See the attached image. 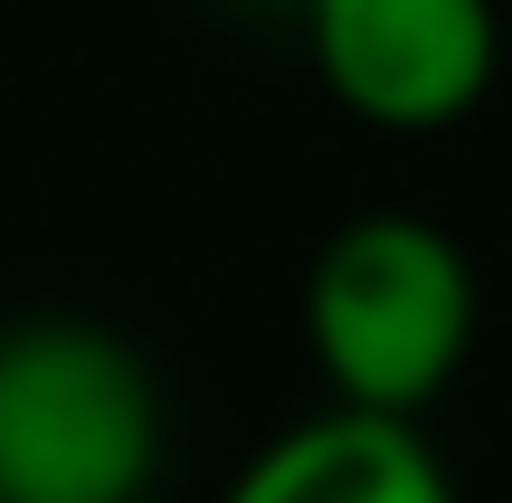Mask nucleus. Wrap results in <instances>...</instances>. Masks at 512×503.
Masks as SVG:
<instances>
[{
	"label": "nucleus",
	"instance_id": "obj_1",
	"mask_svg": "<svg viewBox=\"0 0 512 503\" xmlns=\"http://www.w3.org/2000/svg\"><path fill=\"white\" fill-rule=\"evenodd\" d=\"M304 342L332 409L427 418L475 352V266L437 219L370 209L332 228L304 276Z\"/></svg>",
	"mask_w": 512,
	"mask_h": 503
},
{
	"label": "nucleus",
	"instance_id": "obj_2",
	"mask_svg": "<svg viewBox=\"0 0 512 503\" xmlns=\"http://www.w3.org/2000/svg\"><path fill=\"white\" fill-rule=\"evenodd\" d=\"M162 475V380L86 314L0 323V503H143Z\"/></svg>",
	"mask_w": 512,
	"mask_h": 503
},
{
	"label": "nucleus",
	"instance_id": "obj_3",
	"mask_svg": "<svg viewBox=\"0 0 512 503\" xmlns=\"http://www.w3.org/2000/svg\"><path fill=\"white\" fill-rule=\"evenodd\" d=\"M304 48L332 105L370 133H446L494 86V0H304Z\"/></svg>",
	"mask_w": 512,
	"mask_h": 503
},
{
	"label": "nucleus",
	"instance_id": "obj_4",
	"mask_svg": "<svg viewBox=\"0 0 512 503\" xmlns=\"http://www.w3.org/2000/svg\"><path fill=\"white\" fill-rule=\"evenodd\" d=\"M228 503H456V475L418 418L323 409L266 437L228 485Z\"/></svg>",
	"mask_w": 512,
	"mask_h": 503
},
{
	"label": "nucleus",
	"instance_id": "obj_5",
	"mask_svg": "<svg viewBox=\"0 0 512 503\" xmlns=\"http://www.w3.org/2000/svg\"><path fill=\"white\" fill-rule=\"evenodd\" d=\"M247 10H304V0H247Z\"/></svg>",
	"mask_w": 512,
	"mask_h": 503
}]
</instances>
